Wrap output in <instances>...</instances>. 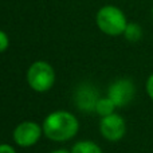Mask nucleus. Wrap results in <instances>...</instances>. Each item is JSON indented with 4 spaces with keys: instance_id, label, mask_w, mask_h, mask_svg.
Masks as SVG:
<instances>
[{
    "instance_id": "nucleus-1",
    "label": "nucleus",
    "mask_w": 153,
    "mask_h": 153,
    "mask_svg": "<svg viewBox=\"0 0 153 153\" xmlns=\"http://www.w3.org/2000/svg\"><path fill=\"white\" fill-rule=\"evenodd\" d=\"M78 120L71 113L58 110L46 117L43 122V133L53 141H67L78 132Z\"/></svg>"
},
{
    "instance_id": "nucleus-2",
    "label": "nucleus",
    "mask_w": 153,
    "mask_h": 153,
    "mask_svg": "<svg viewBox=\"0 0 153 153\" xmlns=\"http://www.w3.org/2000/svg\"><path fill=\"white\" fill-rule=\"evenodd\" d=\"M97 24L108 35H120L124 34L126 28V18L121 10L113 5H106L101 8L97 15Z\"/></svg>"
},
{
    "instance_id": "nucleus-3",
    "label": "nucleus",
    "mask_w": 153,
    "mask_h": 153,
    "mask_svg": "<svg viewBox=\"0 0 153 153\" xmlns=\"http://www.w3.org/2000/svg\"><path fill=\"white\" fill-rule=\"evenodd\" d=\"M55 81L54 69L47 62H35L27 71V82L30 87L38 93L50 90Z\"/></svg>"
},
{
    "instance_id": "nucleus-4",
    "label": "nucleus",
    "mask_w": 153,
    "mask_h": 153,
    "mask_svg": "<svg viewBox=\"0 0 153 153\" xmlns=\"http://www.w3.org/2000/svg\"><path fill=\"white\" fill-rule=\"evenodd\" d=\"M43 129H40L36 122L24 121L19 124L13 130V141L22 148H28L39 141Z\"/></svg>"
},
{
    "instance_id": "nucleus-5",
    "label": "nucleus",
    "mask_w": 153,
    "mask_h": 153,
    "mask_svg": "<svg viewBox=\"0 0 153 153\" xmlns=\"http://www.w3.org/2000/svg\"><path fill=\"white\" fill-rule=\"evenodd\" d=\"M100 129L102 136L109 141H118L124 137L126 132V125L121 116L118 114H110V116L102 117L100 124Z\"/></svg>"
},
{
    "instance_id": "nucleus-6",
    "label": "nucleus",
    "mask_w": 153,
    "mask_h": 153,
    "mask_svg": "<svg viewBox=\"0 0 153 153\" xmlns=\"http://www.w3.org/2000/svg\"><path fill=\"white\" fill-rule=\"evenodd\" d=\"M108 97L114 102L116 108L126 106L134 97V85L129 79H118L109 87Z\"/></svg>"
},
{
    "instance_id": "nucleus-7",
    "label": "nucleus",
    "mask_w": 153,
    "mask_h": 153,
    "mask_svg": "<svg viewBox=\"0 0 153 153\" xmlns=\"http://www.w3.org/2000/svg\"><path fill=\"white\" fill-rule=\"evenodd\" d=\"M98 100H100L98 91L90 85H82L75 93L76 106L86 113L95 110V105H97Z\"/></svg>"
},
{
    "instance_id": "nucleus-8",
    "label": "nucleus",
    "mask_w": 153,
    "mask_h": 153,
    "mask_svg": "<svg viewBox=\"0 0 153 153\" xmlns=\"http://www.w3.org/2000/svg\"><path fill=\"white\" fill-rule=\"evenodd\" d=\"M114 109H116V105H114V102L109 97L108 98H100L97 105H95V111H97L101 117H106V116L113 114Z\"/></svg>"
},
{
    "instance_id": "nucleus-9",
    "label": "nucleus",
    "mask_w": 153,
    "mask_h": 153,
    "mask_svg": "<svg viewBox=\"0 0 153 153\" xmlns=\"http://www.w3.org/2000/svg\"><path fill=\"white\" fill-rule=\"evenodd\" d=\"M71 153H102V151L93 141H79L73 146Z\"/></svg>"
},
{
    "instance_id": "nucleus-10",
    "label": "nucleus",
    "mask_w": 153,
    "mask_h": 153,
    "mask_svg": "<svg viewBox=\"0 0 153 153\" xmlns=\"http://www.w3.org/2000/svg\"><path fill=\"white\" fill-rule=\"evenodd\" d=\"M125 38H126L129 42H137V40L141 39L143 36V30L138 24H134V23H130L126 26L125 28Z\"/></svg>"
},
{
    "instance_id": "nucleus-11",
    "label": "nucleus",
    "mask_w": 153,
    "mask_h": 153,
    "mask_svg": "<svg viewBox=\"0 0 153 153\" xmlns=\"http://www.w3.org/2000/svg\"><path fill=\"white\" fill-rule=\"evenodd\" d=\"M8 43H10L8 42V36L3 31H0V53H3V51L7 50Z\"/></svg>"
},
{
    "instance_id": "nucleus-12",
    "label": "nucleus",
    "mask_w": 153,
    "mask_h": 153,
    "mask_svg": "<svg viewBox=\"0 0 153 153\" xmlns=\"http://www.w3.org/2000/svg\"><path fill=\"white\" fill-rule=\"evenodd\" d=\"M146 91H148L149 97L153 100V74L149 76L148 82H146Z\"/></svg>"
},
{
    "instance_id": "nucleus-13",
    "label": "nucleus",
    "mask_w": 153,
    "mask_h": 153,
    "mask_svg": "<svg viewBox=\"0 0 153 153\" xmlns=\"http://www.w3.org/2000/svg\"><path fill=\"white\" fill-rule=\"evenodd\" d=\"M0 153H16L15 149L11 145H7V144H1L0 145Z\"/></svg>"
},
{
    "instance_id": "nucleus-14",
    "label": "nucleus",
    "mask_w": 153,
    "mask_h": 153,
    "mask_svg": "<svg viewBox=\"0 0 153 153\" xmlns=\"http://www.w3.org/2000/svg\"><path fill=\"white\" fill-rule=\"evenodd\" d=\"M51 153H69V152L65 151V149H58V151H54V152H51Z\"/></svg>"
}]
</instances>
